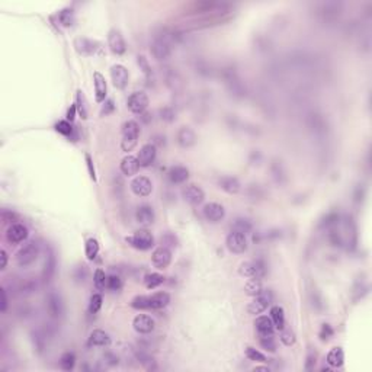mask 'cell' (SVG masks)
I'll return each instance as SVG.
<instances>
[{
    "label": "cell",
    "instance_id": "45",
    "mask_svg": "<svg viewBox=\"0 0 372 372\" xmlns=\"http://www.w3.org/2000/svg\"><path fill=\"white\" fill-rule=\"evenodd\" d=\"M106 277H108V275H106L102 269H96V271H94V275H93V283H94L96 289L102 291V289H105V288H106Z\"/></svg>",
    "mask_w": 372,
    "mask_h": 372
},
{
    "label": "cell",
    "instance_id": "25",
    "mask_svg": "<svg viewBox=\"0 0 372 372\" xmlns=\"http://www.w3.org/2000/svg\"><path fill=\"white\" fill-rule=\"evenodd\" d=\"M167 176H169V181L175 185L185 184L189 179V169L185 166H181V164L172 166L167 172Z\"/></svg>",
    "mask_w": 372,
    "mask_h": 372
},
{
    "label": "cell",
    "instance_id": "8",
    "mask_svg": "<svg viewBox=\"0 0 372 372\" xmlns=\"http://www.w3.org/2000/svg\"><path fill=\"white\" fill-rule=\"evenodd\" d=\"M149 105H150V99H149L147 93L141 92V91L140 92L131 93L129 97H128V100H126L128 109L132 114H138V115L144 114L146 109L149 108Z\"/></svg>",
    "mask_w": 372,
    "mask_h": 372
},
{
    "label": "cell",
    "instance_id": "52",
    "mask_svg": "<svg viewBox=\"0 0 372 372\" xmlns=\"http://www.w3.org/2000/svg\"><path fill=\"white\" fill-rule=\"evenodd\" d=\"M160 118L166 123H172L175 120V111L170 106H164L160 109Z\"/></svg>",
    "mask_w": 372,
    "mask_h": 372
},
{
    "label": "cell",
    "instance_id": "32",
    "mask_svg": "<svg viewBox=\"0 0 372 372\" xmlns=\"http://www.w3.org/2000/svg\"><path fill=\"white\" fill-rule=\"evenodd\" d=\"M274 321V326L277 330H282L285 327V311L279 306H274L271 309V315H269Z\"/></svg>",
    "mask_w": 372,
    "mask_h": 372
},
{
    "label": "cell",
    "instance_id": "3",
    "mask_svg": "<svg viewBox=\"0 0 372 372\" xmlns=\"http://www.w3.org/2000/svg\"><path fill=\"white\" fill-rule=\"evenodd\" d=\"M169 33H158L155 35L153 42H152V47H150V51L153 54L155 60L158 62H164L167 60L170 56H172V47H170V39H173L172 36H167Z\"/></svg>",
    "mask_w": 372,
    "mask_h": 372
},
{
    "label": "cell",
    "instance_id": "4",
    "mask_svg": "<svg viewBox=\"0 0 372 372\" xmlns=\"http://www.w3.org/2000/svg\"><path fill=\"white\" fill-rule=\"evenodd\" d=\"M39 251H41V245L39 242H28L24 248H19V251L16 253L15 259H16V263L21 266V268H28L31 266L32 263L38 259L39 256Z\"/></svg>",
    "mask_w": 372,
    "mask_h": 372
},
{
    "label": "cell",
    "instance_id": "36",
    "mask_svg": "<svg viewBox=\"0 0 372 372\" xmlns=\"http://www.w3.org/2000/svg\"><path fill=\"white\" fill-rule=\"evenodd\" d=\"M164 282V277L157 274V272H152V274H147L144 277V285L149 288V289H155L157 286H160L161 283Z\"/></svg>",
    "mask_w": 372,
    "mask_h": 372
},
{
    "label": "cell",
    "instance_id": "53",
    "mask_svg": "<svg viewBox=\"0 0 372 372\" xmlns=\"http://www.w3.org/2000/svg\"><path fill=\"white\" fill-rule=\"evenodd\" d=\"M1 221L15 224L18 221V214L13 213V211H9V210H1Z\"/></svg>",
    "mask_w": 372,
    "mask_h": 372
},
{
    "label": "cell",
    "instance_id": "20",
    "mask_svg": "<svg viewBox=\"0 0 372 372\" xmlns=\"http://www.w3.org/2000/svg\"><path fill=\"white\" fill-rule=\"evenodd\" d=\"M196 134L189 126H181L176 134V141L182 149H190L196 144Z\"/></svg>",
    "mask_w": 372,
    "mask_h": 372
},
{
    "label": "cell",
    "instance_id": "49",
    "mask_svg": "<svg viewBox=\"0 0 372 372\" xmlns=\"http://www.w3.org/2000/svg\"><path fill=\"white\" fill-rule=\"evenodd\" d=\"M102 303H103V298L100 294H93L91 297V303H89V312L91 314H96L99 312L100 307H102Z\"/></svg>",
    "mask_w": 372,
    "mask_h": 372
},
{
    "label": "cell",
    "instance_id": "18",
    "mask_svg": "<svg viewBox=\"0 0 372 372\" xmlns=\"http://www.w3.org/2000/svg\"><path fill=\"white\" fill-rule=\"evenodd\" d=\"M202 214H204V217H205L207 221L216 224V222H219V221L224 219V217H225V208L221 204H218V202H208V204H205V207L202 210Z\"/></svg>",
    "mask_w": 372,
    "mask_h": 372
},
{
    "label": "cell",
    "instance_id": "48",
    "mask_svg": "<svg viewBox=\"0 0 372 372\" xmlns=\"http://www.w3.org/2000/svg\"><path fill=\"white\" fill-rule=\"evenodd\" d=\"M246 356H248V359L253 361V362H260V364L266 362V356L260 350H257V349H254L251 346L246 347Z\"/></svg>",
    "mask_w": 372,
    "mask_h": 372
},
{
    "label": "cell",
    "instance_id": "57",
    "mask_svg": "<svg viewBox=\"0 0 372 372\" xmlns=\"http://www.w3.org/2000/svg\"><path fill=\"white\" fill-rule=\"evenodd\" d=\"M76 114H77V108H76V105H71V106L68 108V111H67V121H68V123H73L74 118H76Z\"/></svg>",
    "mask_w": 372,
    "mask_h": 372
},
{
    "label": "cell",
    "instance_id": "19",
    "mask_svg": "<svg viewBox=\"0 0 372 372\" xmlns=\"http://www.w3.org/2000/svg\"><path fill=\"white\" fill-rule=\"evenodd\" d=\"M111 79L117 89H125L129 80V73L123 64H115L111 68Z\"/></svg>",
    "mask_w": 372,
    "mask_h": 372
},
{
    "label": "cell",
    "instance_id": "5",
    "mask_svg": "<svg viewBox=\"0 0 372 372\" xmlns=\"http://www.w3.org/2000/svg\"><path fill=\"white\" fill-rule=\"evenodd\" d=\"M125 240H126V243H128L131 248H137V250H141V251L150 250V248L155 246V236H153L147 228H140V230H137L135 233H132L131 236H128Z\"/></svg>",
    "mask_w": 372,
    "mask_h": 372
},
{
    "label": "cell",
    "instance_id": "60",
    "mask_svg": "<svg viewBox=\"0 0 372 372\" xmlns=\"http://www.w3.org/2000/svg\"><path fill=\"white\" fill-rule=\"evenodd\" d=\"M254 371H269V368L268 367H256Z\"/></svg>",
    "mask_w": 372,
    "mask_h": 372
},
{
    "label": "cell",
    "instance_id": "30",
    "mask_svg": "<svg viewBox=\"0 0 372 372\" xmlns=\"http://www.w3.org/2000/svg\"><path fill=\"white\" fill-rule=\"evenodd\" d=\"M326 361H327V364L332 368H341V365H343V362H344V352H343V349L339 347V346L330 349L329 353H327V356H326Z\"/></svg>",
    "mask_w": 372,
    "mask_h": 372
},
{
    "label": "cell",
    "instance_id": "34",
    "mask_svg": "<svg viewBox=\"0 0 372 372\" xmlns=\"http://www.w3.org/2000/svg\"><path fill=\"white\" fill-rule=\"evenodd\" d=\"M263 291V285L260 279H248L245 285V292L250 297H257Z\"/></svg>",
    "mask_w": 372,
    "mask_h": 372
},
{
    "label": "cell",
    "instance_id": "35",
    "mask_svg": "<svg viewBox=\"0 0 372 372\" xmlns=\"http://www.w3.org/2000/svg\"><path fill=\"white\" fill-rule=\"evenodd\" d=\"M253 228V224L251 221L248 219V218H236L233 225H231V230L234 231H239V233H243V234H248Z\"/></svg>",
    "mask_w": 372,
    "mask_h": 372
},
{
    "label": "cell",
    "instance_id": "16",
    "mask_svg": "<svg viewBox=\"0 0 372 372\" xmlns=\"http://www.w3.org/2000/svg\"><path fill=\"white\" fill-rule=\"evenodd\" d=\"M182 196H184V199H185L187 204H190V205H199L205 199V192L202 190V187L190 184V185H186L182 189Z\"/></svg>",
    "mask_w": 372,
    "mask_h": 372
},
{
    "label": "cell",
    "instance_id": "12",
    "mask_svg": "<svg viewBox=\"0 0 372 372\" xmlns=\"http://www.w3.org/2000/svg\"><path fill=\"white\" fill-rule=\"evenodd\" d=\"M74 48L82 56H94L99 51L100 44L97 41H94V39H91V38L79 36V38L74 39Z\"/></svg>",
    "mask_w": 372,
    "mask_h": 372
},
{
    "label": "cell",
    "instance_id": "33",
    "mask_svg": "<svg viewBox=\"0 0 372 372\" xmlns=\"http://www.w3.org/2000/svg\"><path fill=\"white\" fill-rule=\"evenodd\" d=\"M259 343H260V346H262L265 350H268V352H271V353H275V352H277L278 344H277V339H275L274 333H269V335H259Z\"/></svg>",
    "mask_w": 372,
    "mask_h": 372
},
{
    "label": "cell",
    "instance_id": "9",
    "mask_svg": "<svg viewBox=\"0 0 372 372\" xmlns=\"http://www.w3.org/2000/svg\"><path fill=\"white\" fill-rule=\"evenodd\" d=\"M45 307H47V312L50 314L51 318H60L64 311V306H62V300L59 292L56 291H50L45 297Z\"/></svg>",
    "mask_w": 372,
    "mask_h": 372
},
{
    "label": "cell",
    "instance_id": "14",
    "mask_svg": "<svg viewBox=\"0 0 372 372\" xmlns=\"http://www.w3.org/2000/svg\"><path fill=\"white\" fill-rule=\"evenodd\" d=\"M108 45H109V50L117 54V56H123L126 51V44H125L124 36L123 33L112 28L111 31L108 32Z\"/></svg>",
    "mask_w": 372,
    "mask_h": 372
},
{
    "label": "cell",
    "instance_id": "24",
    "mask_svg": "<svg viewBox=\"0 0 372 372\" xmlns=\"http://www.w3.org/2000/svg\"><path fill=\"white\" fill-rule=\"evenodd\" d=\"M93 83H94V97L97 103H102L106 99V93H108V85H106V79L102 73L94 71L93 73Z\"/></svg>",
    "mask_w": 372,
    "mask_h": 372
},
{
    "label": "cell",
    "instance_id": "55",
    "mask_svg": "<svg viewBox=\"0 0 372 372\" xmlns=\"http://www.w3.org/2000/svg\"><path fill=\"white\" fill-rule=\"evenodd\" d=\"M85 158H86V164H88V169H89V175L92 178L93 182H96V172H94V166H93V160L92 157L89 155H85Z\"/></svg>",
    "mask_w": 372,
    "mask_h": 372
},
{
    "label": "cell",
    "instance_id": "23",
    "mask_svg": "<svg viewBox=\"0 0 372 372\" xmlns=\"http://www.w3.org/2000/svg\"><path fill=\"white\" fill-rule=\"evenodd\" d=\"M155 157H157V149H155V144H144L140 152H138V161H140V166L141 167H149L155 163Z\"/></svg>",
    "mask_w": 372,
    "mask_h": 372
},
{
    "label": "cell",
    "instance_id": "21",
    "mask_svg": "<svg viewBox=\"0 0 372 372\" xmlns=\"http://www.w3.org/2000/svg\"><path fill=\"white\" fill-rule=\"evenodd\" d=\"M135 219H137V222H138L140 225H143V227L152 225L155 219V214L153 207H152V205H147V204L140 205V207L137 208V211H135Z\"/></svg>",
    "mask_w": 372,
    "mask_h": 372
},
{
    "label": "cell",
    "instance_id": "39",
    "mask_svg": "<svg viewBox=\"0 0 372 372\" xmlns=\"http://www.w3.org/2000/svg\"><path fill=\"white\" fill-rule=\"evenodd\" d=\"M76 365V355L73 352H65L60 358V368L62 371H71Z\"/></svg>",
    "mask_w": 372,
    "mask_h": 372
},
{
    "label": "cell",
    "instance_id": "47",
    "mask_svg": "<svg viewBox=\"0 0 372 372\" xmlns=\"http://www.w3.org/2000/svg\"><path fill=\"white\" fill-rule=\"evenodd\" d=\"M59 21L62 22L64 27H71L73 21H74V13L71 9H62L59 12Z\"/></svg>",
    "mask_w": 372,
    "mask_h": 372
},
{
    "label": "cell",
    "instance_id": "58",
    "mask_svg": "<svg viewBox=\"0 0 372 372\" xmlns=\"http://www.w3.org/2000/svg\"><path fill=\"white\" fill-rule=\"evenodd\" d=\"M7 310V295H6V289L1 288V307H0V311L4 312Z\"/></svg>",
    "mask_w": 372,
    "mask_h": 372
},
{
    "label": "cell",
    "instance_id": "44",
    "mask_svg": "<svg viewBox=\"0 0 372 372\" xmlns=\"http://www.w3.org/2000/svg\"><path fill=\"white\" fill-rule=\"evenodd\" d=\"M56 131L60 132L64 137H68V138H73V132H74V126L71 125V123H68L67 120L65 121H59L56 124Z\"/></svg>",
    "mask_w": 372,
    "mask_h": 372
},
{
    "label": "cell",
    "instance_id": "59",
    "mask_svg": "<svg viewBox=\"0 0 372 372\" xmlns=\"http://www.w3.org/2000/svg\"><path fill=\"white\" fill-rule=\"evenodd\" d=\"M0 257H1L0 271H4V269H6V266H7V253H6V250H1V251H0Z\"/></svg>",
    "mask_w": 372,
    "mask_h": 372
},
{
    "label": "cell",
    "instance_id": "42",
    "mask_svg": "<svg viewBox=\"0 0 372 372\" xmlns=\"http://www.w3.org/2000/svg\"><path fill=\"white\" fill-rule=\"evenodd\" d=\"M137 64L140 65V70L144 73L146 79H147V80H150V79L153 77V70H152V65H150L149 60L146 59V56L140 54V56L137 57Z\"/></svg>",
    "mask_w": 372,
    "mask_h": 372
},
{
    "label": "cell",
    "instance_id": "13",
    "mask_svg": "<svg viewBox=\"0 0 372 372\" xmlns=\"http://www.w3.org/2000/svg\"><path fill=\"white\" fill-rule=\"evenodd\" d=\"M57 272V256L53 248H48L45 253V260H44V268H42V280L48 283L54 278Z\"/></svg>",
    "mask_w": 372,
    "mask_h": 372
},
{
    "label": "cell",
    "instance_id": "29",
    "mask_svg": "<svg viewBox=\"0 0 372 372\" xmlns=\"http://www.w3.org/2000/svg\"><path fill=\"white\" fill-rule=\"evenodd\" d=\"M170 303V295L164 291L155 292L150 295V310H161L166 309Z\"/></svg>",
    "mask_w": 372,
    "mask_h": 372
},
{
    "label": "cell",
    "instance_id": "43",
    "mask_svg": "<svg viewBox=\"0 0 372 372\" xmlns=\"http://www.w3.org/2000/svg\"><path fill=\"white\" fill-rule=\"evenodd\" d=\"M169 74H166V83L169 88H172L173 91H178L182 86V79L179 77V74L176 71H173L172 68H169Z\"/></svg>",
    "mask_w": 372,
    "mask_h": 372
},
{
    "label": "cell",
    "instance_id": "31",
    "mask_svg": "<svg viewBox=\"0 0 372 372\" xmlns=\"http://www.w3.org/2000/svg\"><path fill=\"white\" fill-rule=\"evenodd\" d=\"M341 10V3H336V1H326V3H321L320 4V9L318 12L324 16V18H336L339 16Z\"/></svg>",
    "mask_w": 372,
    "mask_h": 372
},
{
    "label": "cell",
    "instance_id": "40",
    "mask_svg": "<svg viewBox=\"0 0 372 372\" xmlns=\"http://www.w3.org/2000/svg\"><path fill=\"white\" fill-rule=\"evenodd\" d=\"M85 253H86V257L89 260H94L96 259V256L99 253V243H97L96 239L91 237V239L86 240V243H85Z\"/></svg>",
    "mask_w": 372,
    "mask_h": 372
},
{
    "label": "cell",
    "instance_id": "46",
    "mask_svg": "<svg viewBox=\"0 0 372 372\" xmlns=\"http://www.w3.org/2000/svg\"><path fill=\"white\" fill-rule=\"evenodd\" d=\"M279 339H280V341H282L285 346H292V344L295 343V341H297L294 330H291V329H285V327L280 330Z\"/></svg>",
    "mask_w": 372,
    "mask_h": 372
},
{
    "label": "cell",
    "instance_id": "28",
    "mask_svg": "<svg viewBox=\"0 0 372 372\" xmlns=\"http://www.w3.org/2000/svg\"><path fill=\"white\" fill-rule=\"evenodd\" d=\"M254 327L257 330V335H269V333H274V330H275L274 321L268 315H259V317H256Z\"/></svg>",
    "mask_w": 372,
    "mask_h": 372
},
{
    "label": "cell",
    "instance_id": "7",
    "mask_svg": "<svg viewBox=\"0 0 372 372\" xmlns=\"http://www.w3.org/2000/svg\"><path fill=\"white\" fill-rule=\"evenodd\" d=\"M225 246L227 248L234 253V254H242L248 250V237L243 233L231 230L225 239Z\"/></svg>",
    "mask_w": 372,
    "mask_h": 372
},
{
    "label": "cell",
    "instance_id": "27",
    "mask_svg": "<svg viewBox=\"0 0 372 372\" xmlns=\"http://www.w3.org/2000/svg\"><path fill=\"white\" fill-rule=\"evenodd\" d=\"M111 344V336L100 329H94L91 336H89V346H96V347H106Z\"/></svg>",
    "mask_w": 372,
    "mask_h": 372
},
{
    "label": "cell",
    "instance_id": "22",
    "mask_svg": "<svg viewBox=\"0 0 372 372\" xmlns=\"http://www.w3.org/2000/svg\"><path fill=\"white\" fill-rule=\"evenodd\" d=\"M217 184L219 189H222L224 192H227V193H230V195H236V193H239L240 189H242L240 181H239L236 176H230V175L219 176Z\"/></svg>",
    "mask_w": 372,
    "mask_h": 372
},
{
    "label": "cell",
    "instance_id": "56",
    "mask_svg": "<svg viewBox=\"0 0 372 372\" xmlns=\"http://www.w3.org/2000/svg\"><path fill=\"white\" fill-rule=\"evenodd\" d=\"M114 109H115L114 100H112V99H108V100L105 102V106H103V109H102L100 115H109L111 112H114Z\"/></svg>",
    "mask_w": 372,
    "mask_h": 372
},
{
    "label": "cell",
    "instance_id": "54",
    "mask_svg": "<svg viewBox=\"0 0 372 372\" xmlns=\"http://www.w3.org/2000/svg\"><path fill=\"white\" fill-rule=\"evenodd\" d=\"M315 364H317V353H315V352H312V350H310V352H309V355H307V361H306V370H307V371L314 370Z\"/></svg>",
    "mask_w": 372,
    "mask_h": 372
},
{
    "label": "cell",
    "instance_id": "37",
    "mask_svg": "<svg viewBox=\"0 0 372 372\" xmlns=\"http://www.w3.org/2000/svg\"><path fill=\"white\" fill-rule=\"evenodd\" d=\"M131 307L135 310H150V295H137L131 300Z\"/></svg>",
    "mask_w": 372,
    "mask_h": 372
},
{
    "label": "cell",
    "instance_id": "10",
    "mask_svg": "<svg viewBox=\"0 0 372 372\" xmlns=\"http://www.w3.org/2000/svg\"><path fill=\"white\" fill-rule=\"evenodd\" d=\"M30 236V231L28 228L21 224V222H15V224H10V227L6 230V240L10 243V245H19V243H24Z\"/></svg>",
    "mask_w": 372,
    "mask_h": 372
},
{
    "label": "cell",
    "instance_id": "50",
    "mask_svg": "<svg viewBox=\"0 0 372 372\" xmlns=\"http://www.w3.org/2000/svg\"><path fill=\"white\" fill-rule=\"evenodd\" d=\"M160 240H161V246H164V248H175V246H178V237L173 233H164Z\"/></svg>",
    "mask_w": 372,
    "mask_h": 372
},
{
    "label": "cell",
    "instance_id": "11",
    "mask_svg": "<svg viewBox=\"0 0 372 372\" xmlns=\"http://www.w3.org/2000/svg\"><path fill=\"white\" fill-rule=\"evenodd\" d=\"M129 187H131L134 195H137L140 198H146L153 192V182L147 176H135L131 181Z\"/></svg>",
    "mask_w": 372,
    "mask_h": 372
},
{
    "label": "cell",
    "instance_id": "51",
    "mask_svg": "<svg viewBox=\"0 0 372 372\" xmlns=\"http://www.w3.org/2000/svg\"><path fill=\"white\" fill-rule=\"evenodd\" d=\"M335 330L330 324H323L321 329H320V333H318V338L321 339V341H327L332 336H333Z\"/></svg>",
    "mask_w": 372,
    "mask_h": 372
},
{
    "label": "cell",
    "instance_id": "6",
    "mask_svg": "<svg viewBox=\"0 0 372 372\" xmlns=\"http://www.w3.org/2000/svg\"><path fill=\"white\" fill-rule=\"evenodd\" d=\"M272 300H274L272 291L271 289H263L257 297H253V301L248 306V314H253V315L262 314L272 304Z\"/></svg>",
    "mask_w": 372,
    "mask_h": 372
},
{
    "label": "cell",
    "instance_id": "38",
    "mask_svg": "<svg viewBox=\"0 0 372 372\" xmlns=\"http://www.w3.org/2000/svg\"><path fill=\"white\" fill-rule=\"evenodd\" d=\"M76 108H77V114L86 120L88 118V105H86V97L82 91H77V94H76Z\"/></svg>",
    "mask_w": 372,
    "mask_h": 372
},
{
    "label": "cell",
    "instance_id": "1",
    "mask_svg": "<svg viewBox=\"0 0 372 372\" xmlns=\"http://www.w3.org/2000/svg\"><path fill=\"white\" fill-rule=\"evenodd\" d=\"M140 138V125L137 121L129 120L125 121L123 125V140H121V149L125 153H129L135 149Z\"/></svg>",
    "mask_w": 372,
    "mask_h": 372
},
{
    "label": "cell",
    "instance_id": "41",
    "mask_svg": "<svg viewBox=\"0 0 372 372\" xmlns=\"http://www.w3.org/2000/svg\"><path fill=\"white\" fill-rule=\"evenodd\" d=\"M121 288H123V279H121L120 275L111 274V275L106 277V289L117 292V291H120Z\"/></svg>",
    "mask_w": 372,
    "mask_h": 372
},
{
    "label": "cell",
    "instance_id": "2",
    "mask_svg": "<svg viewBox=\"0 0 372 372\" xmlns=\"http://www.w3.org/2000/svg\"><path fill=\"white\" fill-rule=\"evenodd\" d=\"M239 274L245 278L250 279H262L268 274V265L263 259H254L243 262L239 268Z\"/></svg>",
    "mask_w": 372,
    "mask_h": 372
},
{
    "label": "cell",
    "instance_id": "26",
    "mask_svg": "<svg viewBox=\"0 0 372 372\" xmlns=\"http://www.w3.org/2000/svg\"><path fill=\"white\" fill-rule=\"evenodd\" d=\"M120 167H121V172L124 173L125 176H134V175L138 173V170H140L141 166H140V161H138L137 157L128 155L121 160Z\"/></svg>",
    "mask_w": 372,
    "mask_h": 372
},
{
    "label": "cell",
    "instance_id": "17",
    "mask_svg": "<svg viewBox=\"0 0 372 372\" xmlns=\"http://www.w3.org/2000/svg\"><path fill=\"white\" fill-rule=\"evenodd\" d=\"M155 320L147 314H138L132 320V327L138 335H149L155 330Z\"/></svg>",
    "mask_w": 372,
    "mask_h": 372
},
{
    "label": "cell",
    "instance_id": "15",
    "mask_svg": "<svg viewBox=\"0 0 372 372\" xmlns=\"http://www.w3.org/2000/svg\"><path fill=\"white\" fill-rule=\"evenodd\" d=\"M152 262L158 271H164L172 263V251L169 250V248H164V246L155 248L152 254Z\"/></svg>",
    "mask_w": 372,
    "mask_h": 372
}]
</instances>
